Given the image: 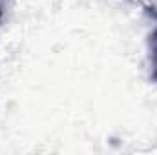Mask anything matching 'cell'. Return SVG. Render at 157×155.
I'll use <instances>...</instances> for the list:
<instances>
[{"label":"cell","instance_id":"1","mask_svg":"<svg viewBox=\"0 0 157 155\" xmlns=\"http://www.w3.org/2000/svg\"><path fill=\"white\" fill-rule=\"evenodd\" d=\"M150 64H152V78L157 82V28L150 35Z\"/></svg>","mask_w":157,"mask_h":155},{"label":"cell","instance_id":"2","mask_svg":"<svg viewBox=\"0 0 157 155\" xmlns=\"http://www.w3.org/2000/svg\"><path fill=\"white\" fill-rule=\"evenodd\" d=\"M0 18H2V9H0Z\"/></svg>","mask_w":157,"mask_h":155}]
</instances>
